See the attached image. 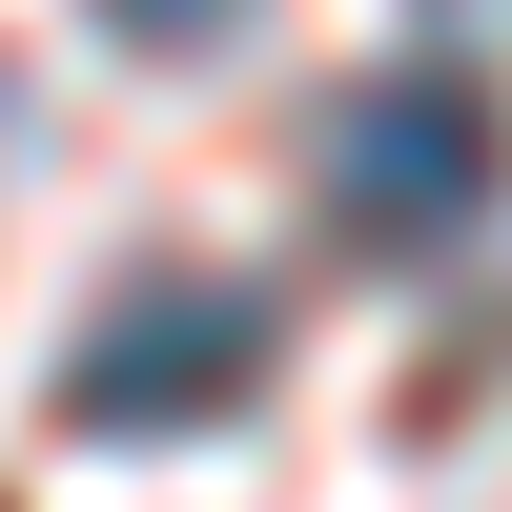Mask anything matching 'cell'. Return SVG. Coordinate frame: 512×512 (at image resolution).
I'll list each match as a JSON object with an SVG mask.
<instances>
[{"label": "cell", "instance_id": "3957f363", "mask_svg": "<svg viewBox=\"0 0 512 512\" xmlns=\"http://www.w3.org/2000/svg\"><path fill=\"white\" fill-rule=\"evenodd\" d=\"M103 21H123V41H164V62H185V41H226L246 0H103Z\"/></svg>", "mask_w": 512, "mask_h": 512}, {"label": "cell", "instance_id": "6da1fadb", "mask_svg": "<svg viewBox=\"0 0 512 512\" xmlns=\"http://www.w3.org/2000/svg\"><path fill=\"white\" fill-rule=\"evenodd\" d=\"M267 369H287V308H267V287H226V267H123L103 328L62 349V431H103V451H144V431H226Z\"/></svg>", "mask_w": 512, "mask_h": 512}, {"label": "cell", "instance_id": "7a4b0ae2", "mask_svg": "<svg viewBox=\"0 0 512 512\" xmlns=\"http://www.w3.org/2000/svg\"><path fill=\"white\" fill-rule=\"evenodd\" d=\"M512 185V103L472 62H369L328 103V226L349 246H472Z\"/></svg>", "mask_w": 512, "mask_h": 512}]
</instances>
